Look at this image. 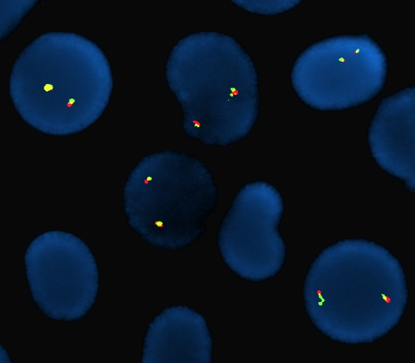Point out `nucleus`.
<instances>
[{
  "label": "nucleus",
  "instance_id": "1",
  "mask_svg": "<svg viewBox=\"0 0 415 363\" xmlns=\"http://www.w3.org/2000/svg\"><path fill=\"white\" fill-rule=\"evenodd\" d=\"M302 292L314 326L348 345L384 337L401 321L409 298L400 260L384 246L359 237L323 248L308 267Z\"/></svg>",
  "mask_w": 415,
  "mask_h": 363
},
{
  "label": "nucleus",
  "instance_id": "2",
  "mask_svg": "<svg viewBox=\"0 0 415 363\" xmlns=\"http://www.w3.org/2000/svg\"><path fill=\"white\" fill-rule=\"evenodd\" d=\"M8 87L24 122L46 135L67 136L101 117L113 77L108 58L95 42L73 32L49 31L19 53Z\"/></svg>",
  "mask_w": 415,
  "mask_h": 363
},
{
  "label": "nucleus",
  "instance_id": "3",
  "mask_svg": "<svg viewBox=\"0 0 415 363\" xmlns=\"http://www.w3.org/2000/svg\"><path fill=\"white\" fill-rule=\"evenodd\" d=\"M165 76L188 137L227 146L251 132L260 105L259 76L233 37L199 31L183 37L168 57Z\"/></svg>",
  "mask_w": 415,
  "mask_h": 363
},
{
  "label": "nucleus",
  "instance_id": "4",
  "mask_svg": "<svg viewBox=\"0 0 415 363\" xmlns=\"http://www.w3.org/2000/svg\"><path fill=\"white\" fill-rule=\"evenodd\" d=\"M218 199L210 169L176 150L144 156L129 173L122 196L132 230L152 246L172 251L205 235Z\"/></svg>",
  "mask_w": 415,
  "mask_h": 363
},
{
  "label": "nucleus",
  "instance_id": "5",
  "mask_svg": "<svg viewBox=\"0 0 415 363\" xmlns=\"http://www.w3.org/2000/svg\"><path fill=\"white\" fill-rule=\"evenodd\" d=\"M388 69L386 53L372 36L339 34L306 47L292 65L290 81L311 109L343 111L377 99L386 85Z\"/></svg>",
  "mask_w": 415,
  "mask_h": 363
},
{
  "label": "nucleus",
  "instance_id": "6",
  "mask_svg": "<svg viewBox=\"0 0 415 363\" xmlns=\"http://www.w3.org/2000/svg\"><path fill=\"white\" fill-rule=\"evenodd\" d=\"M24 262L31 297L48 318L78 321L95 303L100 286L98 264L78 236L58 230L44 232L29 244Z\"/></svg>",
  "mask_w": 415,
  "mask_h": 363
},
{
  "label": "nucleus",
  "instance_id": "7",
  "mask_svg": "<svg viewBox=\"0 0 415 363\" xmlns=\"http://www.w3.org/2000/svg\"><path fill=\"white\" fill-rule=\"evenodd\" d=\"M284 209L280 192L266 180L247 183L236 192L219 224L217 247L237 276L260 282L280 272L286 259L279 231Z\"/></svg>",
  "mask_w": 415,
  "mask_h": 363
},
{
  "label": "nucleus",
  "instance_id": "8",
  "mask_svg": "<svg viewBox=\"0 0 415 363\" xmlns=\"http://www.w3.org/2000/svg\"><path fill=\"white\" fill-rule=\"evenodd\" d=\"M371 157L384 172L415 193V86L382 98L367 129Z\"/></svg>",
  "mask_w": 415,
  "mask_h": 363
},
{
  "label": "nucleus",
  "instance_id": "9",
  "mask_svg": "<svg viewBox=\"0 0 415 363\" xmlns=\"http://www.w3.org/2000/svg\"><path fill=\"white\" fill-rule=\"evenodd\" d=\"M212 333L204 316L187 305L165 307L149 323L141 363H212Z\"/></svg>",
  "mask_w": 415,
  "mask_h": 363
}]
</instances>
